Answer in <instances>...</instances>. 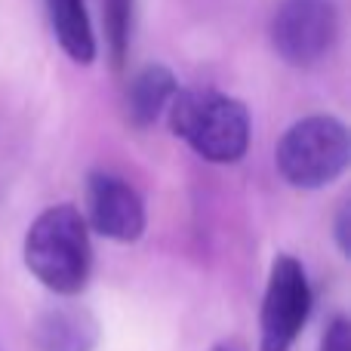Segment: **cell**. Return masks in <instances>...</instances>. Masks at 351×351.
Listing matches in <instances>:
<instances>
[{
    "label": "cell",
    "mask_w": 351,
    "mask_h": 351,
    "mask_svg": "<svg viewBox=\"0 0 351 351\" xmlns=\"http://www.w3.org/2000/svg\"><path fill=\"white\" fill-rule=\"evenodd\" d=\"M25 265L59 296L84 290L93 271L90 228L84 213L71 204L43 210L25 234Z\"/></svg>",
    "instance_id": "6da1fadb"
},
{
    "label": "cell",
    "mask_w": 351,
    "mask_h": 351,
    "mask_svg": "<svg viewBox=\"0 0 351 351\" xmlns=\"http://www.w3.org/2000/svg\"><path fill=\"white\" fill-rule=\"evenodd\" d=\"M170 130L213 164H234L247 154L250 145V114L237 99L210 86H191L173 96Z\"/></svg>",
    "instance_id": "7a4b0ae2"
},
{
    "label": "cell",
    "mask_w": 351,
    "mask_h": 351,
    "mask_svg": "<svg viewBox=\"0 0 351 351\" xmlns=\"http://www.w3.org/2000/svg\"><path fill=\"white\" fill-rule=\"evenodd\" d=\"M278 173L290 185L311 191L339 179L348 167V130L330 114H311L293 123L274 148Z\"/></svg>",
    "instance_id": "3957f363"
},
{
    "label": "cell",
    "mask_w": 351,
    "mask_h": 351,
    "mask_svg": "<svg viewBox=\"0 0 351 351\" xmlns=\"http://www.w3.org/2000/svg\"><path fill=\"white\" fill-rule=\"evenodd\" d=\"M311 315V287L293 256H278L262 299V351H290Z\"/></svg>",
    "instance_id": "277c9868"
},
{
    "label": "cell",
    "mask_w": 351,
    "mask_h": 351,
    "mask_svg": "<svg viewBox=\"0 0 351 351\" xmlns=\"http://www.w3.org/2000/svg\"><path fill=\"white\" fill-rule=\"evenodd\" d=\"M339 16L333 0H284L271 22V43L284 62L308 68L336 43Z\"/></svg>",
    "instance_id": "5b68a950"
},
{
    "label": "cell",
    "mask_w": 351,
    "mask_h": 351,
    "mask_svg": "<svg viewBox=\"0 0 351 351\" xmlns=\"http://www.w3.org/2000/svg\"><path fill=\"white\" fill-rule=\"evenodd\" d=\"M86 228L108 241L133 243L145 231V206L133 185L111 173H90L86 179Z\"/></svg>",
    "instance_id": "8992f818"
},
{
    "label": "cell",
    "mask_w": 351,
    "mask_h": 351,
    "mask_svg": "<svg viewBox=\"0 0 351 351\" xmlns=\"http://www.w3.org/2000/svg\"><path fill=\"white\" fill-rule=\"evenodd\" d=\"M34 342L40 351H93L99 342V324L86 308L59 305L40 315Z\"/></svg>",
    "instance_id": "52a82bcc"
},
{
    "label": "cell",
    "mask_w": 351,
    "mask_h": 351,
    "mask_svg": "<svg viewBox=\"0 0 351 351\" xmlns=\"http://www.w3.org/2000/svg\"><path fill=\"white\" fill-rule=\"evenodd\" d=\"M176 93H179V86H176V77L170 68H164V65L142 68L127 90V121L139 130L152 127L170 108Z\"/></svg>",
    "instance_id": "ba28073f"
},
{
    "label": "cell",
    "mask_w": 351,
    "mask_h": 351,
    "mask_svg": "<svg viewBox=\"0 0 351 351\" xmlns=\"http://www.w3.org/2000/svg\"><path fill=\"white\" fill-rule=\"evenodd\" d=\"M47 16L68 59L77 65H90L96 59V34L84 0H47Z\"/></svg>",
    "instance_id": "9c48e42d"
},
{
    "label": "cell",
    "mask_w": 351,
    "mask_h": 351,
    "mask_svg": "<svg viewBox=\"0 0 351 351\" xmlns=\"http://www.w3.org/2000/svg\"><path fill=\"white\" fill-rule=\"evenodd\" d=\"M133 3L136 0H102L105 10V37L111 49V65L123 68L130 53V34H133Z\"/></svg>",
    "instance_id": "30bf717a"
},
{
    "label": "cell",
    "mask_w": 351,
    "mask_h": 351,
    "mask_svg": "<svg viewBox=\"0 0 351 351\" xmlns=\"http://www.w3.org/2000/svg\"><path fill=\"white\" fill-rule=\"evenodd\" d=\"M321 351H351V327H348L346 317H336V321L327 327Z\"/></svg>",
    "instance_id": "8fae6325"
},
{
    "label": "cell",
    "mask_w": 351,
    "mask_h": 351,
    "mask_svg": "<svg viewBox=\"0 0 351 351\" xmlns=\"http://www.w3.org/2000/svg\"><path fill=\"white\" fill-rule=\"evenodd\" d=\"M346 222H348V206L339 210V225H336V243H339L342 253H348V231H346Z\"/></svg>",
    "instance_id": "7c38bea8"
},
{
    "label": "cell",
    "mask_w": 351,
    "mask_h": 351,
    "mask_svg": "<svg viewBox=\"0 0 351 351\" xmlns=\"http://www.w3.org/2000/svg\"><path fill=\"white\" fill-rule=\"evenodd\" d=\"M213 351H231V348H213Z\"/></svg>",
    "instance_id": "4fadbf2b"
}]
</instances>
